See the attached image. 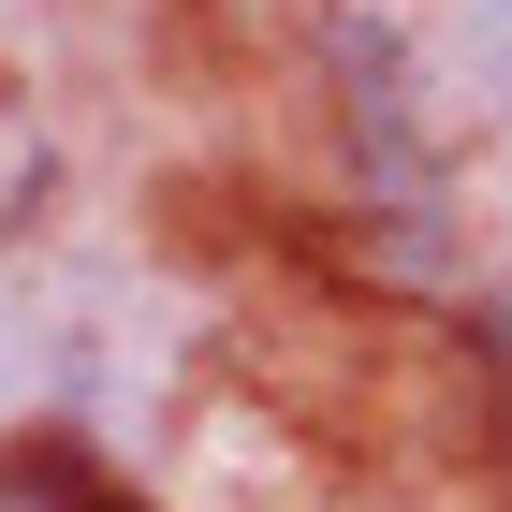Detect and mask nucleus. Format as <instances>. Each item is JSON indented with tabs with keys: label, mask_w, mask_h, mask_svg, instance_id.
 Segmentation results:
<instances>
[{
	"label": "nucleus",
	"mask_w": 512,
	"mask_h": 512,
	"mask_svg": "<svg viewBox=\"0 0 512 512\" xmlns=\"http://www.w3.org/2000/svg\"><path fill=\"white\" fill-rule=\"evenodd\" d=\"M0 512H15V498H0ZM30 512H44V498H30Z\"/></svg>",
	"instance_id": "1"
}]
</instances>
